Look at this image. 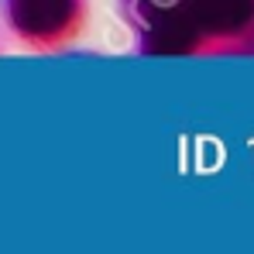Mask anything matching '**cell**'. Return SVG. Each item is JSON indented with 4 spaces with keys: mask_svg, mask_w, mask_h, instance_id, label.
Listing matches in <instances>:
<instances>
[]
</instances>
